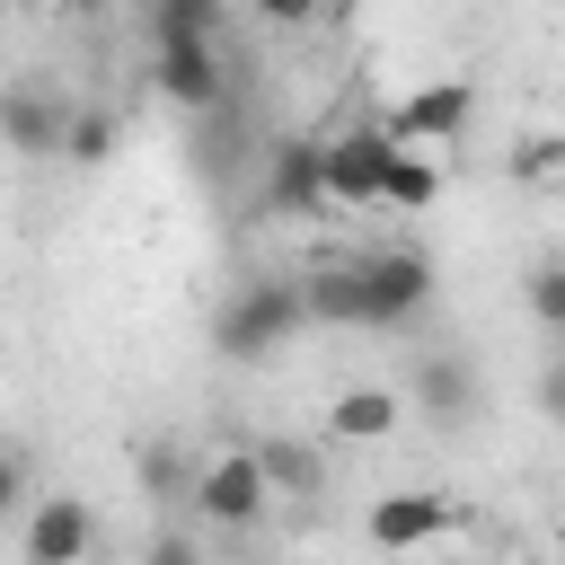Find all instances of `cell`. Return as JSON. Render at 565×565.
Here are the masks:
<instances>
[{"label":"cell","mask_w":565,"mask_h":565,"mask_svg":"<svg viewBox=\"0 0 565 565\" xmlns=\"http://www.w3.org/2000/svg\"><path fill=\"white\" fill-rule=\"evenodd\" d=\"M300 327H309L300 282L265 274V282H238V291L212 309V353H221V362H265V353H282Z\"/></svg>","instance_id":"obj_1"},{"label":"cell","mask_w":565,"mask_h":565,"mask_svg":"<svg viewBox=\"0 0 565 565\" xmlns=\"http://www.w3.org/2000/svg\"><path fill=\"white\" fill-rule=\"evenodd\" d=\"M212 530H256L265 521V503H274V486H265V468H256V450L238 441V450H212V459H194V494H185Z\"/></svg>","instance_id":"obj_2"},{"label":"cell","mask_w":565,"mask_h":565,"mask_svg":"<svg viewBox=\"0 0 565 565\" xmlns=\"http://www.w3.org/2000/svg\"><path fill=\"white\" fill-rule=\"evenodd\" d=\"M353 265H362V309H371V327L424 318V300H433V256H424V247H371V256H353Z\"/></svg>","instance_id":"obj_3"},{"label":"cell","mask_w":565,"mask_h":565,"mask_svg":"<svg viewBox=\"0 0 565 565\" xmlns=\"http://www.w3.org/2000/svg\"><path fill=\"white\" fill-rule=\"evenodd\" d=\"M397 141L380 124H353V132H327L318 141V168H327V203H380V177H388Z\"/></svg>","instance_id":"obj_4"},{"label":"cell","mask_w":565,"mask_h":565,"mask_svg":"<svg viewBox=\"0 0 565 565\" xmlns=\"http://www.w3.org/2000/svg\"><path fill=\"white\" fill-rule=\"evenodd\" d=\"M88 547H97L88 494H35L26 503V565H79Z\"/></svg>","instance_id":"obj_5"},{"label":"cell","mask_w":565,"mask_h":565,"mask_svg":"<svg viewBox=\"0 0 565 565\" xmlns=\"http://www.w3.org/2000/svg\"><path fill=\"white\" fill-rule=\"evenodd\" d=\"M62 124H71V106H62L44 79H9V88H0V141H9L18 159H53V150H62Z\"/></svg>","instance_id":"obj_6"},{"label":"cell","mask_w":565,"mask_h":565,"mask_svg":"<svg viewBox=\"0 0 565 565\" xmlns=\"http://www.w3.org/2000/svg\"><path fill=\"white\" fill-rule=\"evenodd\" d=\"M468 115H477V88H468V79H433V88H415L380 132H388L397 150H406V141H459Z\"/></svg>","instance_id":"obj_7"},{"label":"cell","mask_w":565,"mask_h":565,"mask_svg":"<svg viewBox=\"0 0 565 565\" xmlns=\"http://www.w3.org/2000/svg\"><path fill=\"white\" fill-rule=\"evenodd\" d=\"M159 97H177L185 115H212L221 97H230V79H221V44H159Z\"/></svg>","instance_id":"obj_8"},{"label":"cell","mask_w":565,"mask_h":565,"mask_svg":"<svg viewBox=\"0 0 565 565\" xmlns=\"http://www.w3.org/2000/svg\"><path fill=\"white\" fill-rule=\"evenodd\" d=\"M265 203L274 212H327V168H318V141H274L265 159Z\"/></svg>","instance_id":"obj_9"},{"label":"cell","mask_w":565,"mask_h":565,"mask_svg":"<svg viewBox=\"0 0 565 565\" xmlns=\"http://www.w3.org/2000/svg\"><path fill=\"white\" fill-rule=\"evenodd\" d=\"M362 530H371V547H388V556H397V547L441 539V530H450V503H441V494H380Z\"/></svg>","instance_id":"obj_10"},{"label":"cell","mask_w":565,"mask_h":565,"mask_svg":"<svg viewBox=\"0 0 565 565\" xmlns=\"http://www.w3.org/2000/svg\"><path fill=\"white\" fill-rule=\"evenodd\" d=\"M415 406L433 424H468L477 415V371L459 353H415Z\"/></svg>","instance_id":"obj_11"},{"label":"cell","mask_w":565,"mask_h":565,"mask_svg":"<svg viewBox=\"0 0 565 565\" xmlns=\"http://www.w3.org/2000/svg\"><path fill=\"white\" fill-rule=\"evenodd\" d=\"M300 309L327 318V327H371V309H362V265H318V274H300Z\"/></svg>","instance_id":"obj_12"},{"label":"cell","mask_w":565,"mask_h":565,"mask_svg":"<svg viewBox=\"0 0 565 565\" xmlns=\"http://www.w3.org/2000/svg\"><path fill=\"white\" fill-rule=\"evenodd\" d=\"M132 486H141V503H185L194 494V459L177 450V441H132Z\"/></svg>","instance_id":"obj_13"},{"label":"cell","mask_w":565,"mask_h":565,"mask_svg":"<svg viewBox=\"0 0 565 565\" xmlns=\"http://www.w3.org/2000/svg\"><path fill=\"white\" fill-rule=\"evenodd\" d=\"M247 450H256V468H265L274 494H318V486H327V459H318L309 441H291V433H265V441H247Z\"/></svg>","instance_id":"obj_14"},{"label":"cell","mask_w":565,"mask_h":565,"mask_svg":"<svg viewBox=\"0 0 565 565\" xmlns=\"http://www.w3.org/2000/svg\"><path fill=\"white\" fill-rule=\"evenodd\" d=\"M327 424H335V441H388L397 433V388H344L327 406Z\"/></svg>","instance_id":"obj_15"},{"label":"cell","mask_w":565,"mask_h":565,"mask_svg":"<svg viewBox=\"0 0 565 565\" xmlns=\"http://www.w3.org/2000/svg\"><path fill=\"white\" fill-rule=\"evenodd\" d=\"M115 141H124V124H115L106 106H71V124H62V150H71L79 168H97V159H115Z\"/></svg>","instance_id":"obj_16"},{"label":"cell","mask_w":565,"mask_h":565,"mask_svg":"<svg viewBox=\"0 0 565 565\" xmlns=\"http://www.w3.org/2000/svg\"><path fill=\"white\" fill-rule=\"evenodd\" d=\"M433 194H441V168H433V159H415V150H397V159H388V177H380V203L424 212Z\"/></svg>","instance_id":"obj_17"},{"label":"cell","mask_w":565,"mask_h":565,"mask_svg":"<svg viewBox=\"0 0 565 565\" xmlns=\"http://www.w3.org/2000/svg\"><path fill=\"white\" fill-rule=\"evenodd\" d=\"M150 26H159V44H212L221 35V0H159Z\"/></svg>","instance_id":"obj_18"},{"label":"cell","mask_w":565,"mask_h":565,"mask_svg":"<svg viewBox=\"0 0 565 565\" xmlns=\"http://www.w3.org/2000/svg\"><path fill=\"white\" fill-rule=\"evenodd\" d=\"M521 300H530V318L565 344V256H539V265L521 274Z\"/></svg>","instance_id":"obj_19"},{"label":"cell","mask_w":565,"mask_h":565,"mask_svg":"<svg viewBox=\"0 0 565 565\" xmlns=\"http://www.w3.org/2000/svg\"><path fill=\"white\" fill-rule=\"evenodd\" d=\"M141 565H212V556H203V539H194L185 521H168V530L141 547Z\"/></svg>","instance_id":"obj_20"},{"label":"cell","mask_w":565,"mask_h":565,"mask_svg":"<svg viewBox=\"0 0 565 565\" xmlns=\"http://www.w3.org/2000/svg\"><path fill=\"white\" fill-rule=\"evenodd\" d=\"M26 494H35V486H26V450L0 433V521H18V512H26Z\"/></svg>","instance_id":"obj_21"},{"label":"cell","mask_w":565,"mask_h":565,"mask_svg":"<svg viewBox=\"0 0 565 565\" xmlns=\"http://www.w3.org/2000/svg\"><path fill=\"white\" fill-rule=\"evenodd\" d=\"M512 168H521V177H556V168H565V132H530V141L512 150Z\"/></svg>","instance_id":"obj_22"},{"label":"cell","mask_w":565,"mask_h":565,"mask_svg":"<svg viewBox=\"0 0 565 565\" xmlns=\"http://www.w3.org/2000/svg\"><path fill=\"white\" fill-rule=\"evenodd\" d=\"M539 415H547V424H565V344L539 362Z\"/></svg>","instance_id":"obj_23"},{"label":"cell","mask_w":565,"mask_h":565,"mask_svg":"<svg viewBox=\"0 0 565 565\" xmlns=\"http://www.w3.org/2000/svg\"><path fill=\"white\" fill-rule=\"evenodd\" d=\"M256 18L265 26H309V18H327V0H256Z\"/></svg>","instance_id":"obj_24"},{"label":"cell","mask_w":565,"mask_h":565,"mask_svg":"<svg viewBox=\"0 0 565 565\" xmlns=\"http://www.w3.org/2000/svg\"><path fill=\"white\" fill-rule=\"evenodd\" d=\"M71 9H106V0H71Z\"/></svg>","instance_id":"obj_25"},{"label":"cell","mask_w":565,"mask_h":565,"mask_svg":"<svg viewBox=\"0 0 565 565\" xmlns=\"http://www.w3.org/2000/svg\"><path fill=\"white\" fill-rule=\"evenodd\" d=\"M141 9H159V0H141Z\"/></svg>","instance_id":"obj_26"}]
</instances>
